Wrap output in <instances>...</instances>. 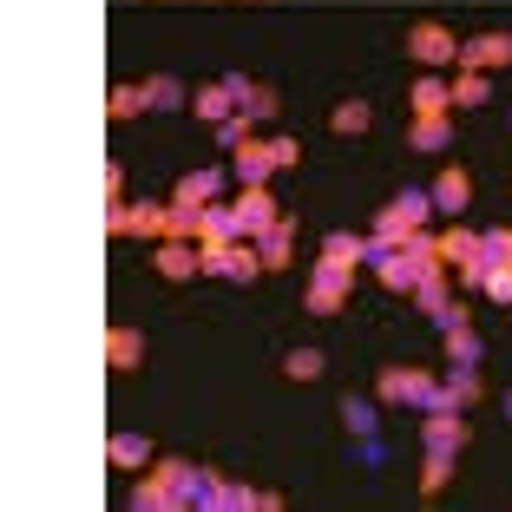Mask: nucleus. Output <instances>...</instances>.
Wrapping results in <instances>:
<instances>
[{
    "instance_id": "1",
    "label": "nucleus",
    "mask_w": 512,
    "mask_h": 512,
    "mask_svg": "<svg viewBox=\"0 0 512 512\" xmlns=\"http://www.w3.org/2000/svg\"><path fill=\"white\" fill-rule=\"evenodd\" d=\"M427 217H434V197L427 191H401V197H388L381 204V217H375V250H394V243H407L414 230H427Z\"/></svg>"
},
{
    "instance_id": "2",
    "label": "nucleus",
    "mask_w": 512,
    "mask_h": 512,
    "mask_svg": "<svg viewBox=\"0 0 512 512\" xmlns=\"http://www.w3.org/2000/svg\"><path fill=\"white\" fill-rule=\"evenodd\" d=\"M276 217H283V204L270 197V184H243V197L230 204V224H237V237H250V243L263 237Z\"/></svg>"
},
{
    "instance_id": "3",
    "label": "nucleus",
    "mask_w": 512,
    "mask_h": 512,
    "mask_svg": "<svg viewBox=\"0 0 512 512\" xmlns=\"http://www.w3.org/2000/svg\"><path fill=\"white\" fill-rule=\"evenodd\" d=\"M348 283H355V270H348V263H335V256H322L316 276H309V309H316V316H335V309H342V296H348Z\"/></svg>"
},
{
    "instance_id": "4",
    "label": "nucleus",
    "mask_w": 512,
    "mask_h": 512,
    "mask_svg": "<svg viewBox=\"0 0 512 512\" xmlns=\"http://www.w3.org/2000/svg\"><path fill=\"white\" fill-rule=\"evenodd\" d=\"M421 440H427V453H460L473 440V427L460 421V407H427V421H421Z\"/></svg>"
},
{
    "instance_id": "5",
    "label": "nucleus",
    "mask_w": 512,
    "mask_h": 512,
    "mask_svg": "<svg viewBox=\"0 0 512 512\" xmlns=\"http://www.w3.org/2000/svg\"><path fill=\"white\" fill-rule=\"evenodd\" d=\"M407 53H414V60L434 73V66H453V60H460V40H453L440 20H421V27L407 33Z\"/></svg>"
},
{
    "instance_id": "6",
    "label": "nucleus",
    "mask_w": 512,
    "mask_h": 512,
    "mask_svg": "<svg viewBox=\"0 0 512 512\" xmlns=\"http://www.w3.org/2000/svg\"><path fill=\"white\" fill-rule=\"evenodd\" d=\"M263 270V256H256L250 237L237 243H217V250H204V276H237V283H250V276Z\"/></svg>"
},
{
    "instance_id": "7",
    "label": "nucleus",
    "mask_w": 512,
    "mask_h": 512,
    "mask_svg": "<svg viewBox=\"0 0 512 512\" xmlns=\"http://www.w3.org/2000/svg\"><path fill=\"white\" fill-rule=\"evenodd\" d=\"M375 394H381V401H414V407H434L440 401V388L421 375V368H381Z\"/></svg>"
},
{
    "instance_id": "8",
    "label": "nucleus",
    "mask_w": 512,
    "mask_h": 512,
    "mask_svg": "<svg viewBox=\"0 0 512 512\" xmlns=\"http://www.w3.org/2000/svg\"><path fill=\"white\" fill-rule=\"evenodd\" d=\"M368 263H375L381 289H394V296H414V283H421V263H414V256H407L401 243H394V250H375Z\"/></svg>"
},
{
    "instance_id": "9",
    "label": "nucleus",
    "mask_w": 512,
    "mask_h": 512,
    "mask_svg": "<svg viewBox=\"0 0 512 512\" xmlns=\"http://www.w3.org/2000/svg\"><path fill=\"white\" fill-rule=\"evenodd\" d=\"M460 66H473V73L512 66V33H473V40H460Z\"/></svg>"
},
{
    "instance_id": "10",
    "label": "nucleus",
    "mask_w": 512,
    "mask_h": 512,
    "mask_svg": "<svg viewBox=\"0 0 512 512\" xmlns=\"http://www.w3.org/2000/svg\"><path fill=\"white\" fill-rule=\"evenodd\" d=\"M427 197H434V211L460 217V211H467V204H473V178H467V171H460V165H447V171H440L434 184H427Z\"/></svg>"
},
{
    "instance_id": "11",
    "label": "nucleus",
    "mask_w": 512,
    "mask_h": 512,
    "mask_svg": "<svg viewBox=\"0 0 512 512\" xmlns=\"http://www.w3.org/2000/svg\"><path fill=\"white\" fill-rule=\"evenodd\" d=\"M151 263H158L171 283H184V276H204V250H197V243H184V237H165Z\"/></svg>"
},
{
    "instance_id": "12",
    "label": "nucleus",
    "mask_w": 512,
    "mask_h": 512,
    "mask_svg": "<svg viewBox=\"0 0 512 512\" xmlns=\"http://www.w3.org/2000/svg\"><path fill=\"white\" fill-rule=\"evenodd\" d=\"M230 165H237V178H243V184H270V171H276L270 138H243V145L230 151Z\"/></svg>"
},
{
    "instance_id": "13",
    "label": "nucleus",
    "mask_w": 512,
    "mask_h": 512,
    "mask_svg": "<svg viewBox=\"0 0 512 512\" xmlns=\"http://www.w3.org/2000/svg\"><path fill=\"white\" fill-rule=\"evenodd\" d=\"M217 184H224V171L204 165V171H184L178 191H171V204H191V211H204V204H217Z\"/></svg>"
},
{
    "instance_id": "14",
    "label": "nucleus",
    "mask_w": 512,
    "mask_h": 512,
    "mask_svg": "<svg viewBox=\"0 0 512 512\" xmlns=\"http://www.w3.org/2000/svg\"><path fill=\"white\" fill-rule=\"evenodd\" d=\"M289 250H296V217H276V224L256 237V256H263V270H283Z\"/></svg>"
},
{
    "instance_id": "15",
    "label": "nucleus",
    "mask_w": 512,
    "mask_h": 512,
    "mask_svg": "<svg viewBox=\"0 0 512 512\" xmlns=\"http://www.w3.org/2000/svg\"><path fill=\"white\" fill-rule=\"evenodd\" d=\"M191 112H197L204 125H224L230 112H237V92H230V79H217V86H197V92H191Z\"/></svg>"
},
{
    "instance_id": "16",
    "label": "nucleus",
    "mask_w": 512,
    "mask_h": 512,
    "mask_svg": "<svg viewBox=\"0 0 512 512\" xmlns=\"http://www.w3.org/2000/svg\"><path fill=\"white\" fill-rule=\"evenodd\" d=\"M480 362H467V368H460V362H453V375L447 381H440V401H447V407H473V401H480ZM434 401V407H440Z\"/></svg>"
},
{
    "instance_id": "17",
    "label": "nucleus",
    "mask_w": 512,
    "mask_h": 512,
    "mask_svg": "<svg viewBox=\"0 0 512 512\" xmlns=\"http://www.w3.org/2000/svg\"><path fill=\"white\" fill-rule=\"evenodd\" d=\"M106 362L119 368V375H132V368L145 362V335H138V329H125V322H119V329H112V342H106Z\"/></svg>"
},
{
    "instance_id": "18",
    "label": "nucleus",
    "mask_w": 512,
    "mask_h": 512,
    "mask_svg": "<svg viewBox=\"0 0 512 512\" xmlns=\"http://www.w3.org/2000/svg\"><path fill=\"white\" fill-rule=\"evenodd\" d=\"M322 256H335V263H348V270H355V263H368V256H375V243L355 237V230H329V237H322Z\"/></svg>"
},
{
    "instance_id": "19",
    "label": "nucleus",
    "mask_w": 512,
    "mask_h": 512,
    "mask_svg": "<svg viewBox=\"0 0 512 512\" xmlns=\"http://www.w3.org/2000/svg\"><path fill=\"white\" fill-rule=\"evenodd\" d=\"M440 112H453V86L427 73L421 86H414V119H440Z\"/></svg>"
},
{
    "instance_id": "20",
    "label": "nucleus",
    "mask_w": 512,
    "mask_h": 512,
    "mask_svg": "<svg viewBox=\"0 0 512 512\" xmlns=\"http://www.w3.org/2000/svg\"><path fill=\"white\" fill-rule=\"evenodd\" d=\"M440 263H447V270H460V263H473V256H480V237H473V230H460V224H453V230H440Z\"/></svg>"
},
{
    "instance_id": "21",
    "label": "nucleus",
    "mask_w": 512,
    "mask_h": 512,
    "mask_svg": "<svg viewBox=\"0 0 512 512\" xmlns=\"http://www.w3.org/2000/svg\"><path fill=\"white\" fill-rule=\"evenodd\" d=\"M414 302H421V316H447L453 309V296H447V270H434V276H421V283H414Z\"/></svg>"
},
{
    "instance_id": "22",
    "label": "nucleus",
    "mask_w": 512,
    "mask_h": 512,
    "mask_svg": "<svg viewBox=\"0 0 512 512\" xmlns=\"http://www.w3.org/2000/svg\"><path fill=\"white\" fill-rule=\"evenodd\" d=\"M145 106H151V112H171V106H191V92H184V79H171V73H158V79H145Z\"/></svg>"
},
{
    "instance_id": "23",
    "label": "nucleus",
    "mask_w": 512,
    "mask_h": 512,
    "mask_svg": "<svg viewBox=\"0 0 512 512\" xmlns=\"http://www.w3.org/2000/svg\"><path fill=\"white\" fill-rule=\"evenodd\" d=\"M112 467H119V473H138V467H151V447H145V434H112Z\"/></svg>"
},
{
    "instance_id": "24",
    "label": "nucleus",
    "mask_w": 512,
    "mask_h": 512,
    "mask_svg": "<svg viewBox=\"0 0 512 512\" xmlns=\"http://www.w3.org/2000/svg\"><path fill=\"white\" fill-rule=\"evenodd\" d=\"M329 125H335V132H342V138H362L368 125H375V112H368L362 99H342V106L329 112Z\"/></svg>"
},
{
    "instance_id": "25",
    "label": "nucleus",
    "mask_w": 512,
    "mask_h": 512,
    "mask_svg": "<svg viewBox=\"0 0 512 512\" xmlns=\"http://www.w3.org/2000/svg\"><path fill=\"white\" fill-rule=\"evenodd\" d=\"M447 112H440V119H414V125H407V145H414V151H447Z\"/></svg>"
},
{
    "instance_id": "26",
    "label": "nucleus",
    "mask_w": 512,
    "mask_h": 512,
    "mask_svg": "<svg viewBox=\"0 0 512 512\" xmlns=\"http://www.w3.org/2000/svg\"><path fill=\"white\" fill-rule=\"evenodd\" d=\"M447 335V362H480V335H473V322H453V329H440Z\"/></svg>"
},
{
    "instance_id": "27",
    "label": "nucleus",
    "mask_w": 512,
    "mask_h": 512,
    "mask_svg": "<svg viewBox=\"0 0 512 512\" xmlns=\"http://www.w3.org/2000/svg\"><path fill=\"white\" fill-rule=\"evenodd\" d=\"M283 375L289 381H316L322 375V348H289V355H283Z\"/></svg>"
},
{
    "instance_id": "28",
    "label": "nucleus",
    "mask_w": 512,
    "mask_h": 512,
    "mask_svg": "<svg viewBox=\"0 0 512 512\" xmlns=\"http://www.w3.org/2000/svg\"><path fill=\"white\" fill-rule=\"evenodd\" d=\"M453 106H486V73L460 66V79H453Z\"/></svg>"
},
{
    "instance_id": "29",
    "label": "nucleus",
    "mask_w": 512,
    "mask_h": 512,
    "mask_svg": "<svg viewBox=\"0 0 512 512\" xmlns=\"http://www.w3.org/2000/svg\"><path fill=\"white\" fill-rule=\"evenodd\" d=\"M342 427H348V434H375V401H355V394H348V401H342Z\"/></svg>"
},
{
    "instance_id": "30",
    "label": "nucleus",
    "mask_w": 512,
    "mask_h": 512,
    "mask_svg": "<svg viewBox=\"0 0 512 512\" xmlns=\"http://www.w3.org/2000/svg\"><path fill=\"white\" fill-rule=\"evenodd\" d=\"M106 112H112V119H138V112H151L145 106V86H112V106Z\"/></svg>"
},
{
    "instance_id": "31",
    "label": "nucleus",
    "mask_w": 512,
    "mask_h": 512,
    "mask_svg": "<svg viewBox=\"0 0 512 512\" xmlns=\"http://www.w3.org/2000/svg\"><path fill=\"white\" fill-rule=\"evenodd\" d=\"M132 506H138V512H165V506H178V499H171L165 480H151V473H145V486L132 493Z\"/></svg>"
},
{
    "instance_id": "32",
    "label": "nucleus",
    "mask_w": 512,
    "mask_h": 512,
    "mask_svg": "<svg viewBox=\"0 0 512 512\" xmlns=\"http://www.w3.org/2000/svg\"><path fill=\"white\" fill-rule=\"evenodd\" d=\"M447 480H453V453H427V467H421V493H440Z\"/></svg>"
},
{
    "instance_id": "33",
    "label": "nucleus",
    "mask_w": 512,
    "mask_h": 512,
    "mask_svg": "<svg viewBox=\"0 0 512 512\" xmlns=\"http://www.w3.org/2000/svg\"><path fill=\"white\" fill-rule=\"evenodd\" d=\"M243 138H250V112H243V106H237V112H230V119H224V125H217V145H224V151H237V145H243Z\"/></svg>"
},
{
    "instance_id": "34",
    "label": "nucleus",
    "mask_w": 512,
    "mask_h": 512,
    "mask_svg": "<svg viewBox=\"0 0 512 512\" xmlns=\"http://www.w3.org/2000/svg\"><path fill=\"white\" fill-rule=\"evenodd\" d=\"M486 296L512 302V263H486Z\"/></svg>"
},
{
    "instance_id": "35",
    "label": "nucleus",
    "mask_w": 512,
    "mask_h": 512,
    "mask_svg": "<svg viewBox=\"0 0 512 512\" xmlns=\"http://www.w3.org/2000/svg\"><path fill=\"white\" fill-rule=\"evenodd\" d=\"M480 256H486V263H512V230H486Z\"/></svg>"
},
{
    "instance_id": "36",
    "label": "nucleus",
    "mask_w": 512,
    "mask_h": 512,
    "mask_svg": "<svg viewBox=\"0 0 512 512\" xmlns=\"http://www.w3.org/2000/svg\"><path fill=\"white\" fill-rule=\"evenodd\" d=\"M270 158H276V171H289V165H302V145L296 138H270Z\"/></svg>"
},
{
    "instance_id": "37",
    "label": "nucleus",
    "mask_w": 512,
    "mask_h": 512,
    "mask_svg": "<svg viewBox=\"0 0 512 512\" xmlns=\"http://www.w3.org/2000/svg\"><path fill=\"white\" fill-rule=\"evenodd\" d=\"M506 414H512V394H506Z\"/></svg>"
}]
</instances>
